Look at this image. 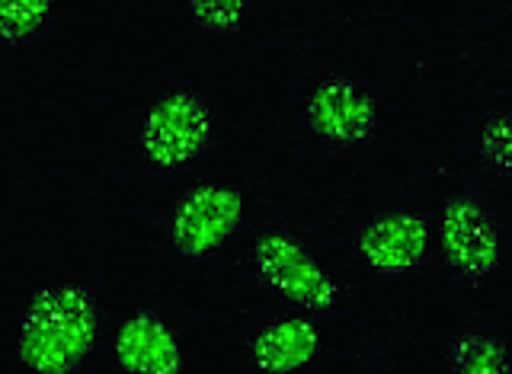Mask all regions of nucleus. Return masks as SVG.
I'll list each match as a JSON object with an SVG mask.
<instances>
[{
  "mask_svg": "<svg viewBox=\"0 0 512 374\" xmlns=\"http://www.w3.org/2000/svg\"><path fill=\"white\" fill-rule=\"evenodd\" d=\"M448 355H452L455 374H509V355L500 336L461 333Z\"/></svg>",
  "mask_w": 512,
  "mask_h": 374,
  "instance_id": "10",
  "label": "nucleus"
},
{
  "mask_svg": "<svg viewBox=\"0 0 512 374\" xmlns=\"http://www.w3.org/2000/svg\"><path fill=\"white\" fill-rule=\"evenodd\" d=\"M212 109L192 90H173L148 109L141 125V151L157 170H180L212 144Z\"/></svg>",
  "mask_w": 512,
  "mask_h": 374,
  "instance_id": "2",
  "label": "nucleus"
},
{
  "mask_svg": "<svg viewBox=\"0 0 512 374\" xmlns=\"http://www.w3.org/2000/svg\"><path fill=\"white\" fill-rule=\"evenodd\" d=\"M311 132L336 151H359L375 135L378 109L356 80L327 77L314 87L304 109Z\"/></svg>",
  "mask_w": 512,
  "mask_h": 374,
  "instance_id": "6",
  "label": "nucleus"
},
{
  "mask_svg": "<svg viewBox=\"0 0 512 374\" xmlns=\"http://www.w3.org/2000/svg\"><path fill=\"white\" fill-rule=\"evenodd\" d=\"M244 218V195L231 186H196L170 211V243L186 259H202L231 240Z\"/></svg>",
  "mask_w": 512,
  "mask_h": 374,
  "instance_id": "4",
  "label": "nucleus"
},
{
  "mask_svg": "<svg viewBox=\"0 0 512 374\" xmlns=\"http://www.w3.org/2000/svg\"><path fill=\"white\" fill-rule=\"evenodd\" d=\"M480 164L493 176H506L512 170V128L506 112L487 119L484 132H480Z\"/></svg>",
  "mask_w": 512,
  "mask_h": 374,
  "instance_id": "13",
  "label": "nucleus"
},
{
  "mask_svg": "<svg viewBox=\"0 0 512 374\" xmlns=\"http://www.w3.org/2000/svg\"><path fill=\"white\" fill-rule=\"evenodd\" d=\"M429 224L410 211H378L365 221L356 237V250L365 266L378 275H407L426 259Z\"/></svg>",
  "mask_w": 512,
  "mask_h": 374,
  "instance_id": "7",
  "label": "nucleus"
},
{
  "mask_svg": "<svg viewBox=\"0 0 512 374\" xmlns=\"http://www.w3.org/2000/svg\"><path fill=\"white\" fill-rule=\"evenodd\" d=\"M116 359L128 374H180V339L154 311H138L116 333Z\"/></svg>",
  "mask_w": 512,
  "mask_h": 374,
  "instance_id": "8",
  "label": "nucleus"
},
{
  "mask_svg": "<svg viewBox=\"0 0 512 374\" xmlns=\"http://www.w3.org/2000/svg\"><path fill=\"white\" fill-rule=\"evenodd\" d=\"M320 333L311 320H279L256 333L250 362L260 374H292L317 359Z\"/></svg>",
  "mask_w": 512,
  "mask_h": 374,
  "instance_id": "9",
  "label": "nucleus"
},
{
  "mask_svg": "<svg viewBox=\"0 0 512 374\" xmlns=\"http://www.w3.org/2000/svg\"><path fill=\"white\" fill-rule=\"evenodd\" d=\"M256 275L276 295L304 307L311 314H327L340 301V288L320 269L314 253L288 231H266L256 237L253 247Z\"/></svg>",
  "mask_w": 512,
  "mask_h": 374,
  "instance_id": "3",
  "label": "nucleus"
},
{
  "mask_svg": "<svg viewBox=\"0 0 512 374\" xmlns=\"http://www.w3.org/2000/svg\"><path fill=\"white\" fill-rule=\"evenodd\" d=\"M244 4L240 0H189V16L202 32L231 36L244 26Z\"/></svg>",
  "mask_w": 512,
  "mask_h": 374,
  "instance_id": "12",
  "label": "nucleus"
},
{
  "mask_svg": "<svg viewBox=\"0 0 512 374\" xmlns=\"http://www.w3.org/2000/svg\"><path fill=\"white\" fill-rule=\"evenodd\" d=\"M96 343V301L84 285L42 288L20 323V362L32 374H77Z\"/></svg>",
  "mask_w": 512,
  "mask_h": 374,
  "instance_id": "1",
  "label": "nucleus"
},
{
  "mask_svg": "<svg viewBox=\"0 0 512 374\" xmlns=\"http://www.w3.org/2000/svg\"><path fill=\"white\" fill-rule=\"evenodd\" d=\"M48 13H52L48 0H0V42L26 45L36 39Z\"/></svg>",
  "mask_w": 512,
  "mask_h": 374,
  "instance_id": "11",
  "label": "nucleus"
},
{
  "mask_svg": "<svg viewBox=\"0 0 512 374\" xmlns=\"http://www.w3.org/2000/svg\"><path fill=\"white\" fill-rule=\"evenodd\" d=\"M439 250L464 279H487L500 266V224L474 195H452L442 211Z\"/></svg>",
  "mask_w": 512,
  "mask_h": 374,
  "instance_id": "5",
  "label": "nucleus"
}]
</instances>
